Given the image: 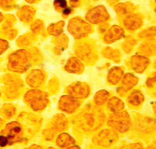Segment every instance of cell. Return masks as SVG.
<instances>
[{
	"instance_id": "9",
	"label": "cell",
	"mask_w": 156,
	"mask_h": 149,
	"mask_svg": "<svg viewBox=\"0 0 156 149\" xmlns=\"http://www.w3.org/2000/svg\"><path fill=\"white\" fill-rule=\"evenodd\" d=\"M69 92L75 98H86L90 94V87L84 83H78L70 87Z\"/></svg>"
},
{
	"instance_id": "22",
	"label": "cell",
	"mask_w": 156,
	"mask_h": 149,
	"mask_svg": "<svg viewBox=\"0 0 156 149\" xmlns=\"http://www.w3.org/2000/svg\"><path fill=\"white\" fill-rule=\"evenodd\" d=\"M53 5L56 9H61V10H63L64 8H66L67 7L66 0H54Z\"/></svg>"
},
{
	"instance_id": "15",
	"label": "cell",
	"mask_w": 156,
	"mask_h": 149,
	"mask_svg": "<svg viewBox=\"0 0 156 149\" xmlns=\"http://www.w3.org/2000/svg\"><path fill=\"white\" fill-rule=\"evenodd\" d=\"M66 69L71 73H80L83 70V64L76 58H70L66 64Z\"/></svg>"
},
{
	"instance_id": "24",
	"label": "cell",
	"mask_w": 156,
	"mask_h": 149,
	"mask_svg": "<svg viewBox=\"0 0 156 149\" xmlns=\"http://www.w3.org/2000/svg\"><path fill=\"white\" fill-rule=\"evenodd\" d=\"M155 82H156V74H153L152 76H151L147 79V85L150 87L152 86Z\"/></svg>"
},
{
	"instance_id": "12",
	"label": "cell",
	"mask_w": 156,
	"mask_h": 149,
	"mask_svg": "<svg viewBox=\"0 0 156 149\" xmlns=\"http://www.w3.org/2000/svg\"><path fill=\"white\" fill-rule=\"evenodd\" d=\"M123 23H124V26L128 30L134 31V30L138 29L141 26V24H142V20H141V18L137 14H132V15L127 16L124 19Z\"/></svg>"
},
{
	"instance_id": "3",
	"label": "cell",
	"mask_w": 156,
	"mask_h": 149,
	"mask_svg": "<svg viewBox=\"0 0 156 149\" xmlns=\"http://www.w3.org/2000/svg\"><path fill=\"white\" fill-rule=\"evenodd\" d=\"M68 29L76 38H80L87 36L91 32V26L87 22L80 18H75L70 21Z\"/></svg>"
},
{
	"instance_id": "1",
	"label": "cell",
	"mask_w": 156,
	"mask_h": 149,
	"mask_svg": "<svg viewBox=\"0 0 156 149\" xmlns=\"http://www.w3.org/2000/svg\"><path fill=\"white\" fill-rule=\"evenodd\" d=\"M105 116L100 110L87 111L80 117V126L86 131H92L100 128L104 122Z\"/></svg>"
},
{
	"instance_id": "16",
	"label": "cell",
	"mask_w": 156,
	"mask_h": 149,
	"mask_svg": "<svg viewBox=\"0 0 156 149\" xmlns=\"http://www.w3.org/2000/svg\"><path fill=\"white\" fill-rule=\"evenodd\" d=\"M108 107L111 112L116 113V112H120L123 109L124 103H122V101L121 99H119L117 97H112L108 102Z\"/></svg>"
},
{
	"instance_id": "23",
	"label": "cell",
	"mask_w": 156,
	"mask_h": 149,
	"mask_svg": "<svg viewBox=\"0 0 156 149\" xmlns=\"http://www.w3.org/2000/svg\"><path fill=\"white\" fill-rule=\"evenodd\" d=\"M9 144V140L5 135H0V146H6Z\"/></svg>"
},
{
	"instance_id": "25",
	"label": "cell",
	"mask_w": 156,
	"mask_h": 149,
	"mask_svg": "<svg viewBox=\"0 0 156 149\" xmlns=\"http://www.w3.org/2000/svg\"><path fill=\"white\" fill-rule=\"evenodd\" d=\"M62 11H63V14H64L65 16H68V15L70 14V13H71L72 9L70 8H68V7H66V8H64Z\"/></svg>"
},
{
	"instance_id": "7",
	"label": "cell",
	"mask_w": 156,
	"mask_h": 149,
	"mask_svg": "<svg viewBox=\"0 0 156 149\" xmlns=\"http://www.w3.org/2000/svg\"><path fill=\"white\" fill-rule=\"evenodd\" d=\"M79 105L80 103L74 96H63L60 100V108L67 113L74 112L79 107Z\"/></svg>"
},
{
	"instance_id": "20",
	"label": "cell",
	"mask_w": 156,
	"mask_h": 149,
	"mask_svg": "<svg viewBox=\"0 0 156 149\" xmlns=\"http://www.w3.org/2000/svg\"><path fill=\"white\" fill-rule=\"evenodd\" d=\"M75 143L74 140L72 139L71 136H69L67 133H63L61 134L60 136L57 139V144L60 145L61 147H66L68 146L70 144H73Z\"/></svg>"
},
{
	"instance_id": "6",
	"label": "cell",
	"mask_w": 156,
	"mask_h": 149,
	"mask_svg": "<svg viewBox=\"0 0 156 149\" xmlns=\"http://www.w3.org/2000/svg\"><path fill=\"white\" fill-rule=\"evenodd\" d=\"M130 63H131L132 68L135 72L143 73L146 70L148 64L150 63V61L144 55H138V54H136V55H134L131 58Z\"/></svg>"
},
{
	"instance_id": "5",
	"label": "cell",
	"mask_w": 156,
	"mask_h": 149,
	"mask_svg": "<svg viewBox=\"0 0 156 149\" xmlns=\"http://www.w3.org/2000/svg\"><path fill=\"white\" fill-rule=\"evenodd\" d=\"M118 140L116 132L109 130H103L94 138V143L101 146H109Z\"/></svg>"
},
{
	"instance_id": "19",
	"label": "cell",
	"mask_w": 156,
	"mask_h": 149,
	"mask_svg": "<svg viewBox=\"0 0 156 149\" xmlns=\"http://www.w3.org/2000/svg\"><path fill=\"white\" fill-rule=\"evenodd\" d=\"M140 50L142 51V53L147 54V55H152L156 50V42L152 41V40H149V41L141 45Z\"/></svg>"
},
{
	"instance_id": "4",
	"label": "cell",
	"mask_w": 156,
	"mask_h": 149,
	"mask_svg": "<svg viewBox=\"0 0 156 149\" xmlns=\"http://www.w3.org/2000/svg\"><path fill=\"white\" fill-rule=\"evenodd\" d=\"M108 12L104 6H97L91 10H89L86 14V19L89 22L98 24L106 22L108 19Z\"/></svg>"
},
{
	"instance_id": "14",
	"label": "cell",
	"mask_w": 156,
	"mask_h": 149,
	"mask_svg": "<svg viewBox=\"0 0 156 149\" xmlns=\"http://www.w3.org/2000/svg\"><path fill=\"white\" fill-rule=\"evenodd\" d=\"M138 82V79L136 76L128 73V74H125L122 76V85L121 88L118 90H123L124 91L131 90L132 88H134Z\"/></svg>"
},
{
	"instance_id": "18",
	"label": "cell",
	"mask_w": 156,
	"mask_h": 149,
	"mask_svg": "<svg viewBox=\"0 0 156 149\" xmlns=\"http://www.w3.org/2000/svg\"><path fill=\"white\" fill-rule=\"evenodd\" d=\"M108 97H109V93L107 90H99L94 95V103L96 105H103L108 102Z\"/></svg>"
},
{
	"instance_id": "27",
	"label": "cell",
	"mask_w": 156,
	"mask_h": 149,
	"mask_svg": "<svg viewBox=\"0 0 156 149\" xmlns=\"http://www.w3.org/2000/svg\"><path fill=\"white\" fill-rule=\"evenodd\" d=\"M154 66H155V68H156V63H155V64H154Z\"/></svg>"
},
{
	"instance_id": "11",
	"label": "cell",
	"mask_w": 156,
	"mask_h": 149,
	"mask_svg": "<svg viewBox=\"0 0 156 149\" xmlns=\"http://www.w3.org/2000/svg\"><path fill=\"white\" fill-rule=\"evenodd\" d=\"M136 129L139 131L142 132H150L152 131L154 129H156V121L152 118H149V117H142L139 120H137L136 125Z\"/></svg>"
},
{
	"instance_id": "8",
	"label": "cell",
	"mask_w": 156,
	"mask_h": 149,
	"mask_svg": "<svg viewBox=\"0 0 156 149\" xmlns=\"http://www.w3.org/2000/svg\"><path fill=\"white\" fill-rule=\"evenodd\" d=\"M6 131H7L6 136L9 142H11V143L18 142L22 138V129L17 123L9 124L8 127L6 128Z\"/></svg>"
},
{
	"instance_id": "21",
	"label": "cell",
	"mask_w": 156,
	"mask_h": 149,
	"mask_svg": "<svg viewBox=\"0 0 156 149\" xmlns=\"http://www.w3.org/2000/svg\"><path fill=\"white\" fill-rule=\"evenodd\" d=\"M155 36H156V27H151V28L146 29L139 35V36L142 38H152Z\"/></svg>"
},
{
	"instance_id": "17",
	"label": "cell",
	"mask_w": 156,
	"mask_h": 149,
	"mask_svg": "<svg viewBox=\"0 0 156 149\" xmlns=\"http://www.w3.org/2000/svg\"><path fill=\"white\" fill-rule=\"evenodd\" d=\"M127 101H128V103L131 105L138 106V105H140L141 103H143L144 96H143V94L141 93V91H139V90H134L130 94V95L128 96V99H127Z\"/></svg>"
},
{
	"instance_id": "13",
	"label": "cell",
	"mask_w": 156,
	"mask_h": 149,
	"mask_svg": "<svg viewBox=\"0 0 156 149\" xmlns=\"http://www.w3.org/2000/svg\"><path fill=\"white\" fill-rule=\"evenodd\" d=\"M123 75V71L121 67H113L108 74V82L110 85H116L122 79Z\"/></svg>"
},
{
	"instance_id": "10",
	"label": "cell",
	"mask_w": 156,
	"mask_h": 149,
	"mask_svg": "<svg viewBox=\"0 0 156 149\" xmlns=\"http://www.w3.org/2000/svg\"><path fill=\"white\" fill-rule=\"evenodd\" d=\"M123 36V30L122 27L114 25L107 32V34L104 36V41L106 43H112L116 40L122 38Z\"/></svg>"
},
{
	"instance_id": "28",
	"label": "cell",
	"mask_w": 156,
	"mask_h": 149,
	"mask_svg": "<svg viewBox=\"0 0 156 149\" xmlns=\"http://www.w3.org/2000/svg\"><path fill=\"white\" fill-rule=\"evenodd\" d=\"M155 2H156V1H155ZM155 12H156V8H155Z\"/></svg>"
},
{
	"instance_id": "26",
	"label": "cell",
	"mask_w": 156,
	"mask_h": 149,
	"mask_svg": "<svg viewBox=\"0 0 156 149\" xmlns=\"http://www.w3.org/2000/svg\"><path fill=\"white\" fill-rule=\"evenodd\" d=\"M152 109H153V112H154V115L156 116V103H154L152 104Z\"/></svg>"
},
{
	"instance_id": "2",
	"label": "cell",
	"mask_w": 156,
	"mask_h": 149,
	"mask_svg": "<svg viewBox=\"0 0 156 149\" xmlns=\"http://www.w3.org/2000/svg\"><path fill=\"white\" fill-rule=\"evenodd\" d=\"M108 125L117 132H125L131 128L132 122L130 116L127 112L120 111L113 113L108 119Z\"/></svg>"
}]
</instances>
